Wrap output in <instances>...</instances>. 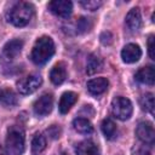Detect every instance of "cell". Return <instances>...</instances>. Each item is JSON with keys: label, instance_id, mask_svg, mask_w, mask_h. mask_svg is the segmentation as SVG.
Segmentation results:
<instances>
[{"label": "cell", "instance_id": "cell-1", "mask_svg": "<svg viewBox=\"0 0 155 155\" xmlns=\"http://www.w3.org/2000/svg\"><path fill=\"white\" fill-rule=\"evenodd\" d=\"M53 53H54L53 40L50 36H41L35 41L30 58L35 64L41 65L48 62L53 56Z\"/></svg>", "mask_w": 155, "mask_h": 155}, {"label": "cell", "instance_id": "cell-7", "mask_svg": "<svg viewBox=\"0 0 155 155\" xmlns=\"http://www.w3.org/2000/svg\"><path fill=\"white\" fill-rule=\"evenodd\" d=\"M48 8L56 16L68 18L73 11V2L68 0H53L48 2Z\"/></svg>", "mask_w": 155, "mask_h": 155}, {"label": "cell", "instance_id": "cell-19", "mask_svg": "<svg viewBox=\"0 0 155 155\" xmlns=\"http://www.w3.org/2000/svg\"><path fill=\"white\" fill-rule=\"evenodd\" d=\"M46 149V139L42 134L36 133L31 140V153L33 155H41Z\"/></svg>", "mask_w": 155, "mask_h": 155}, {"label": "cell", "instance_id": "cell-13", "mask_svg": "<svg viewBox=\"0 0 155 155\" xmlns=\"http://www.w3.org/2000/svg\"><path fill=\"white\" fill-rule=\"evenodd\" d=\"M76 101H78V94L75 92H71V91L64 92L59 99V103H58L59 113L67 114L70 110V108L76 103Z\"/></svg>", "mask_w": 155, "mask_h": 155}, {"label": "cell", "instance_id": "cell-30", "mask_svg": "<svg viewBox=\"0 0 155 155\" xmlns=\"http://www.w3.org/2000/svg\"><path fill=\"white\" fill-rule=\"evenodd\" d=\"M62 155H69V154H67V153H62Z\"/></svg>", "mask_w": 155, "mask_h": 155}, {"label": "cell", "instance_id": "cell-17", "mask_svg": "<svg viewBox=\"0 0 155 155\" xmlns=\"http://www.w3.org/2000/svg\"><path fill=\"white\" fill-rule=\"evenodd\" d=\"M103 67V61L102 58H99L97 54H90V57L87 58V64H86V71L88 75H93L98 71L102 70Z\"/></svg>", "mask_w": 155, "mask_h": 155}, {"label": "cell", "instance_id": "cell-15", "mask_svg": "<svg viewBox=\"0 0 155 155\" xmlns=\"http://www.w3.org/2000/svg\"><path fill=\"white\" fill-rule=\"evenodd\" d=\"M67 78V69L64 63H57L50 71V79L54 85H61Z\"/></svg>", "mask_w": 155, "mask_h": 155}, {"label": "cell", "instance_id": "cell-27", "mask_svg": "<svg viewBox=\"0 0 155 155\" xmlns=\"http://www.w3.org/2000/svg\"><path fill=\"white\" fill-rule=\"evenodd\" d=\"M46 132L48 133V136H51V138H58L59 137V133H61V130L56 125H52L50 128L46 130Z\"/></svg>", "mask_w": 155, "mask_h": 155}, {"label": "cell", "instance_id": "cell-26", "mask_svg": "<svg viewBox=\"0 0 155 155\" xmlns=\"http://www.w3.org/2000/svg\"><path fill=\"white\" fill-rule=\"evenodd\" d=\"M101 41L104 45H110L113 42V35L110 31H103L101 34Z\"/></svg>", "mask_w": 155, "mask_h": 155}, {"label": "cell", "instance_id": "cell-2", "mask_svg": "<svg viewBox=\"0 0 155 155\" xmlns=\"http://www.w3.org/2000/svg\"><path fill=\"white\" fill-rule=\"evenodd\" d=\"M34 13V7L29 2L21 1L15 4L7 12V21L12 23L15 27H24L27 25Z\"/></svg>", "mask_w": 155, "mask_h": 155}, {"label": "cell", "instance_id": "cell-23", "mask_svg": "<svg viewBox=\"0 0 155 155\" xmlns=\"http://www.w3.org/2000/svg\"><path fill=\"white\" fill-rule=\"evenodd\" d=\"M92 27V23L88 18H85V17H81L78 19L76 22V33L81 34V33H85L87 30H90V28Z\"/></svg>", "mask_w": 155, "mask_h": 155}, {"label": "cell", "instance_id": "cell-11", "mask_svg": "<svg viewBox=\"0 0 155 155\" xmlns=\"http://www.w3.org/2000/svg\"><path fill=\"white\" fill-rule=\"evenodd\" d=\"M142 56V50L137 44H127L121 51V58L125 63H136Z\"/></svg>", "mask_w": 155, "mask_h": 155}, {"label": "cell", "instance_id": "cell-3", "mask_svg": "<svg viewBox=\"0 0 155 155\" xmlns=\"http://www.w3.org/2000/svg\"><path fill=\"white\" fill-rule=\"evenodd\" d=\"M24 131L22 127L13 125L8 127L6 136V149L10 155H22L24 151Z\"/></svg>", "mask_w": 155, "mask_h": 155}, {"label": "cell", "instance_id": "cell-20", "mask_svg": "<svg viewBox=\"0 0 155 155\" xmlns=\"http://www.w3.org/2000/svg\"><path fill=\"white\" fill-rule=\"evenodd\" d=\"M102 131L107 139H114L116 137V125L111 119H104L102 122Z\"/></svg>", "mask_w": 155, "mask_h": 155}, {"label": "cell", "instance_id": "cell-29", "mask_svg": "<svg viewBox=\"0 0 155 155\" xmlns=\"http://www.w3.org/2000/svg\"><path fill=\"white\" fill-rule=\"evenodd\" d=\"M0 155H7V151L5 150V148L0 144Z\"/></svg>", "mask_w": 155, "mask_h": 155}, {"label": "cell", "instance_id": "cell-16", "mask_svg": "<svg viewBox=\"0 0 155 155\" xmlns=\"http://www.w3.org/2000/svg\"><path fill=\"white\" fill-rule=\"evenodd\" d=\"M76 155H99V149L93 142L84 140L76 147Z\"/></svg>", "mask_w": 155, "mask_h": 155}, {"label": "cell", "instance_id": "cell-25", "mask_svg": "<svg viewBox=\"0 0 155 155\" xmlns=\"http://www.w3.org/2000/svg\"><path fill=\"white\" fill-rule=\"evenodd\" d=\"M148 52L151 59H155V36L151 34L148 39Z\"/></svg>", "mask_w": 155, "mask_h": 155}, {"label": "cell", "instance_id": "cell-21", "mask_svg": "<svg viewBox=\"0 0 155 155\" xmlns=\"http://www.w3.org/2000/svg\"><path fill=\"white\" fill-rule=\"evenodd\" d=\"M0 103L6 107L15 105L17 103V98L13 91L8 88H0Z\"/></svg>", "mask_w": 155, "mask_h": 155}, {"label": "cell", "instance_id": "cell-6", "mask_svg": "<svg viewBox=\"0 0 155 155\" xmlns=\"http://www.w3.org/2000/svg\"><path fill=\"white\" fill-rule=\"evenodd\" d=\"M136 134H137L138 139L140 142H143L144 144H148V145L154 144L155 132H154V126L151 122H149V121L139 122L136 128Z\"/></svg>", "mask_w": 155, "mask_h": 155}, {"label": "cell", "instance_id": "cell-28", "mask_svg": "<svg viewBox=\"0 0 155 155\" xmlns=\"http://www.w3.org/2000/svg\"><path fill=\"white\" fill-rule=\"evenodd\" d=\"M134 155H150V153L147 149H138Z\"/></svg>", "mask_w": 155, "mask_h": 155}, {"label": "cell", "instance_id": "cell-22", "mask_svg": "<svg viewBox=\"0 0 155 155\" xmlns=\"http://www.w3.org/2000/svg\"><path fill=\"white\" fill-rule=\"evenodd\" d=\"M140 105L143 108V110L149 111V113H154V96L151 93H147L140 98Z\"/></svg>", "mask_w": 155, "mask_h": 155}, {"label": "cell", "instance_id": "cell-8", "mask_svg": "<svg viewBox=\"0 0 155 155\" xmlns=\"http://www.w3.org/2000/svg\"><path fill=\"white\" fill-rule=\"evenodd\" d=\"M52 108H53V97L50 93L42 94L34 103V113L39 116H45L50 114Z\"/></svg>", "mask_w": 155, "mask_h": 155}, {"label": "cell", "instance_id": "cell-9", "mask_svg": "<svg viewBox=\"0 0 155 155\" xmlns=\"http://www.w3.org/2000/svg\"><path fill=\"white\" fill-rule=\"evenodd\" d=\"M126 27L131 33H136L142 27V15L138 7L131 8L128 11V13L126 15Z\"/></svg>", "mask_w": 155, "mask_h": 155}, {"label": "cell", "instance_id": "cell-5", "mask_svg": "<svg viewBox=\"0 0 155 155\" xmlns=\"http://www.w3.org/2000/svg\"><path fill=\"white\" fill-rule=\"evenodd\" d=\"M42 84V78L38 74L28 75L17 82V88L22 94H29L35 92Z\"/></svg>", "mask_w": 155, "mask_h": 155}, {"label": "cell", "instance_id": "cell-18", "mask_svg": "<svg viewBox=\"0 0 155 155\" xmlns=\"http://www.w3.org/2000/svg\"><path fill=\"white\" fill-rule=\"evenodd\" d=\"M73 126L75 128V131H78L79 133L82 134H88L93 131V126L90 122V120L85 119V117H76L73 121Z\"/></svg>", "mask_w": 155, "mask_h": 155}, {"label": "cell", "instance_id": "cell-14", "mask_svg": "<svg viewBox=\"0 0 155 155\" xmlns=\"http://www.w3.org/2000/svg\"><path fill=\"white\" fill-rule=\"evenodd\" d=\"M136 80L139 81L140 84H145V85H154V80H155V71H154V67L153 65H148V67H143L140 68L136 75H134Z\"/></svg>", "mask_w": 155, "mask_h": 155}, {"label": "cell", "instance_id": "cell-24", "mask_svg": "<svg viewBox=\"0 0 155 155\" xmlns=\"http://www.w3.org/2000/svg\"><path fill=\"white\" fill-rule=\"evenodd\" d=\"M80 5L86 10L96 11L103 5V2L101 0H80Z\"/></svg>", "mask_w": 155, "mask_h": 155}, {"label": "cell", "instance_id": "cell-10", "mask_svg": "<svg viewBox=\"0 0 155 155\" xmlns=\"http://www.w3.org/2000/svg\"><path fill=\"white\" fill-rule=\"evenodd\" d=\"M22 48H23V41L19 39H13L4 46L2 57L7 61H12L21 53Z\"/></svg>", "mask_w": 155, "mask_h": 155}, {"label": "cell", "instance_id": "cell-4", "mask_svg": "<svg viewBox=\"0 0 155 155\" xmlns=\"http://www.w3.org/2000/svg\"><path fill=\"white\" fill-rule=\"evenodd\" d=\"M132 103L126 97H116L111 102V113L119 120H128L132 115Z\"/></svg>", "mask_w": 155, "mask_h": 155}, {"label": "cell", "instance_id": "cell-12", "mask_svg": "<svg viewBox=\"0 0 155 155\" xmlns=\"http://www.w3.org/2000/svg\"><path fill=\"white\" fill-rule=\"evenodd\" d=\"M108 86H109V81L105 78H96L87 82V90L93 96L102 94L103 92L107 91Z\"/></svg>", "mask_w": 155, "mask_h": 155}]
</instances>
